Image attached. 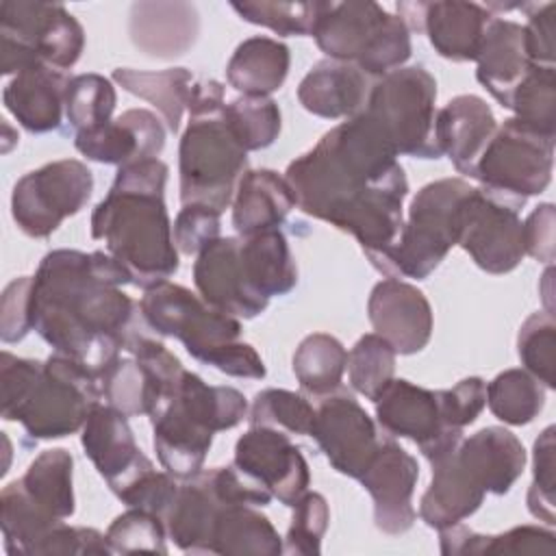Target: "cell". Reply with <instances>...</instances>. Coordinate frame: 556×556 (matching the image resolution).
I'll use <instances>...</instances> for the list:
<instances>
[{
	"mask_svg": "<svg viewBox=\"0 0 556 556\" xmlns=\"http://www.w3.org/2000/svg\"><path fill=\"white\" fill-rule=\"evenodd\" d=\"M495 15L476 2L434 0L421 4L419 30L430 46L447 61H476L484 33Z\"/></svg>",
	"mask_w": 556,
	"mask_h": 556,
	"instance_id": "obj_27",
	"label": "cell"
},
{
	"mask_svg": "<svg viewBox=\"0 0 556 556\" xmlns=\"http://www.w3.org/2000/svg\"><path fill=\"white\" fill-rule=\"evenodd\" d=\"M165 539V519L143 508H128L106 530V543L113 554H167Z\"/></svg>",
	"mask_w": 556,
	"mask_h": 556,
	"instance_id": "obj_49",
	"label": "cell"
},
{
	"mask_svg": "<svg viewBox=\"0 0 556 556\" xmlns=\"http://www.w3.org/2000/svg\"><path fill=\"white\" fill-rule=\"evenodd\" d=\"M519 122L534 130L556 137V72L547 65H534L517 85L508 106Z\"/></svg>",
	"mask_w": 556,
	"mask_h": 556,
	"instance_id": "obj_44",
	"label": "cell"
},
{
	"mask_svg": "<svg viewBox=\"0 0 556 556\" xmlns=\"http://www.w3.org/2000/svg\"><path fill=\"white\" fill-rule=\"evenodd\" d=\"M517 354L528 374L556 389V321L547 311L532 313L519 328Z\"/></svg>",
	"mask_w": 556,
	"mask_h": 556,
	"instance_id": "obj_48",
	"label": "cell"
},
{
	"mask_svg": "<svg viewBox=\"0 0 556 556\" xmlns=\"http://www.w3.org/2000/svg\"><path fill=\"white\" fill-rule=\"evenodd\" d=\"M374 404L378 426L391 437L413 441L430 463L454 452L463 441L460 428L445 426L437 391L393 378Z\"/></svg>",
	"mask_w": 556,
	"mask_h": 556,
	"instance_id": "obj_15",
	"label": "cell"
},
{
	"mask_svg": "<svg viewBox=\"0 0 556 556\" xmlns=\"http://www.w3.org/2000/svg\"><path fill=\"white\" fill-rule=\"evenodd\" d=\"M293 517L282 543V554L317 556L321 552V539L328 530L330 508L321 493H304L293 506Z\"/></svg>",
	"mask_w": 556,
	"mask_h": 556,
	"instance_id": "obj_51",
	"label": "cell"
},
{
	"mask_svg": "<svg viewBox=\"0 0 556 556\" xmlns=\"http://www.w3.org/2000/svg\"><path fill=\"white\" fill-rule=\"evenodd\" d=\"M115 104L117 93L109 78L100 74H78L70 78L65 117L76 132L111 122Z\"/></svg>",
	"mask_w": 556,
	"mask_h": 556,
	"instance_id": "obj_46",
	"label": "cell"
},
{
	"mask_svg": "<svg viewBox=\"0 0 556 556\" xmlns=\"http://www.w3.org/2000/svg\"><path fill=\"white\" fill-rule=\"evenodd\" d=\"M98 374L104 404L124 413L126 417H150L167 402V393L163 391V387L135 356H115Z\"/></svg>",
	"mask_w": 556,
	"mask_h": 556,
	"instance_id": "obj_38",
	"label": "cell"
},
{
	"mask_svg": "<svg viewBox=\"0 0 556 556\" xmlns=\"http://www.w3.org/2000/svg\"><path fill=\"white\" fill-rule=\"evenodd\" d=\"M437 80L424 65L397 67L380 78L369 89L367 111L397 154L415 159H439L437 143Z\"/></svg>",
	"mask_w": 556,
	"mask_h": 556,
	"instance_id": "obj_10",
	"label": "cell"
},
{
	"mask_svg": "<svg viewBox=\"0 0 556 556\" xmlns=\"http://www.w3.org/2000/svg\"><path fill=\"white\" fill-rule=\"evenodd\" d=\"M224 85L195 80L189 96V124L178 146L180 202L224 211L232 204L239 178L248 172V152L224 122Z\"/></svg>",
	"mask_w": 556,
	"mask_h": 556,
	"instance_id": "obj_4",
	"label": "cell"
},
{
	"mask_svg": "<svg viewBox=\"0 0 556 556\" xmlns=\"http://www.w3.org/2000/svg\"><path fill=\"white\" fill-rule=\"evenodd\" d=\"M198 295L213 308L243 319L258 317L269 300L258 295L245 276L241 237H219L208 243L193 263Z\"/></svg>",
	"mask_w": 556,
	"mask_h": 556,
	"instance_id": "obj_19",
	"label": "cell"
},
{
	"mask_svg": "<svg viewBox=\"0 0 556 556\" xmlns=\"http://www.w3.org/2000/svg\"><path fill=\"white\" fill-rule=\"evenodd\" d=\"M74 458L63 447L43 450L20 478L26 493L56 519H70L76 510L74 500Z\"/></svg>",
	"mask_w": 556,
	"mask_h": 556,
	"instance_id": "obj_41",
	"label": "cell"
},
{
	"mask_svg": "<svg viewBox=\"0 0 556 556\" xmlns=\"http://www.w3.org/2000/svg\"><path fill=\"white\" fill-rule=\"evenodd\" d=\"M241 261L250 287L267 300L287 295L298 285V265L280 228L241 237Z\"/></svg>",
	"mask_w": 556,
	"mask_h": 556,
	"instance_id": "obj_35",
	"label": "cell"
},
{
	"mask_svg": "<svg viewBox=\"0 0 556 556\" xmlns=\"http://www.w3.org/2000/svg\"><path fill=\"white\" fill-rule=\"evenodd\" d=\"M528 13V22L523 26L526 52L534 65L554 67V11L556 2H528L521 7Z\"/></svg>",
	"mask_w": 556,
	"mask_h": 556,
	"instance_id": "obj_58",
	"label": "cell"
},
{
	"mask_svg": "<svg viewBox=\"0 0 556 556\" xmlns=\"http://www.w3.org/2000/svg\"><path fill=\"white\" fill-rule=\"evenodd\" d=\"M523 204V198L471 187L458 211L456 245L486 274L502 276L513 271L526 256L523 222L519 217Z\"/></svg>",
	"mask_w": 556,
	"mask_h": 556,
	"instance_id": "obj_12",
	"label": "cell"
},
{
	"mask_svg": "<svg viewBox=\"0 0 556 556\" xmlns=\"http://www.w3.org/2000/svg\"><path fill=\"white\" fill-rule=\"evenodd\" d=\"M545 404V387L526 369L515 367L497 374L486 384L489 410L508 426L530 424Z\"/></svg>",
	"mask_w": 556,
	"mask_h": 556,
	"instance_id": "obj_42",
	"label": "cell"
},
{
	"mask_svg": "<svg viewBox=\"0 0 556 556\" xmlns=\"http://www.w3.org/2000/svg\"><path fill=\"white\" fill-rule=\"evenodd\" d=\"M83 450L109 489L119 495L141 473L152 469V460L141 452L128 426V417L109 404L98 402L80 434Z\"/></svg>",
	"mask_w": 556,
	"mask_h": 556,
	"instance_id": "obj_20",
	"label": "cell"
},
{
	"mask_svg": "<svg viewBox=\"0 0 556 556\" xmlns=\"http://www.w3.org/2000/svg\"><path fill=\"white\" fill-rule=\"evenodd\" d=\"M495 130L497 122L491 106L473 93L456 96L437 111L434 135L441 154H447L452 165L469 178H476L478 161Z\"/></svg>",
	"mask_w": 556,
	"mask_h": 556,
	"instance_id": "obj_23",
	"label": "cell"
},
{
	"mask_svg": "<svg viewBox=\"0 0 556 556\" xmlns=\"http://www.w3.org/2000/svg\"><path fill=\"white\" fill-rule=\"evenodd\" d=\"M232 11L250 24L265 26L282 37H302L313 33L317 2H271V0H245L230 2Z\"/></svg>",
	"mask_w": 556,
	"mask_h": 556,
	"instance_id": "obj_50",
	"label": "cell"
},
{
	"mask_svg": "<svg viewBox=\"0 0 556 556\" xmlns=\"http://www.w3.org/2000/svg\"><path fill=\"white\" fill-rule=\"evenodd\" d=\"M554 426H547L532 450V484L526 495L528 510L534 519L545 521L547 526L556 523V445H554Z\"/></svg>",
	"mask_w": 556,
	"mask_h": 556,
	"instance_id": "obj_52",
	"label": "cell"
},
{
	"mask_svg": "<svg viewBox=\"0 0 556 556\" xmlns=\"http://www.w3.org/2000/svg\"><path fill=\"white\" fill-rule=\"evenodd\" d=\"M213 367L226 376H232V378H252V380H261L265 378L267 369H265V363L263 358L258 356V352L250 345V343H243L241 339L230 343L228 348H224L215 361H213Z\"/></svg>",
	"mask_w": 556,
	"mask_h": 556,
	"instance_id": "obj_60",
	"label": "cell"
},
{
	"mask_svg": "<svg viewBox=\"0 0 556 556\" xmlns=\"http://www.w3.org/2000/svg\"><path fill=\"white\" fill-rule=\"evenodd\" d=\"M67 85L70 78L63 72L50 65H33L7 83L2 102L28 132L41 135L59 130L65 111Z\"/></svg>",
	"mask_w": 556,
	"mask_h": 556,
	"instance_id": "obj_26",
	"label": "cell"
},
{
	"mask_svg": "<svg viewBox=\"0 0 556 556\" xmlns=\"http://www.w3.org/2000/svg\"><path fill=\"white\" fill-rule=\"evenodd\" d=\"M456 456L478 486L493 495H506L526 467L521 441L502 426H486L467 439L463 437Z\"/></svg>",
	"mask_w": 556,
	"mask_h": 556,
	"instance_id": "obj_28",
	"label": "cell"
},
{
	"mask_svg": "<svg viewBox=\"0 0 556 556\" xmlns=\"http://www.w3.org/2000/svg\"><path fill=\"white\" fill-rule=\"evenodd\" d=\"M100 397V374L72 356L54 352L43 361L11 421H20L33 441L63 439L83 430Z\"/></svg>",
	"mask_w": 556,
	"mask_h": 556,
	"instance_id": "obj_9",
	"label": "cell"
},
{
	"mask_svg": "<svg viewBox=\"0 0 556 556\" xmlns=\"http://www.w3.org/2000/svg\"><path fill=\"white\" fill-rule=\"evenodd\" d=\"M311 35L326 59L354 63L369 78L404 67L413 52L406 22L371 0L317 2Z\"/></svg>",
	"mask_w": 556,
	"mask_h": 556,
	"instance_id": "obj_6",
	"label": "cell"
},
{
	"mask_svg": "<svg viewBox=\"0 0 556 556\" xmlns=\"http://www.w3.org/2000/svg\"><path fill=\"white\" fill-rule=\"evenodd\" d=\"M441 417L450 428H465L478 419L486 406V382L478 376L463 378L452 389L437 391Z\"/></svg>",
	"mask_w": 556,
	"mask_h": 556,
	"instance_id": "obj_54",
	"label": "cell"
},
{
	"mask_svg": "<svg viewBox=\"0 0 556 556\" xmlns=\"http://www.w3.org/2000/svg\"><path fill=\"white\" fill-rule=\"evenodd\" d=\"M469 191L463 178L424 185L408 206L395 245L374 267L387 278H428L458 241V211Z\"/></svg>",
	"mask_w": 556,
	"mask_h": 556,
	"instance_id": "obj_7",
	"label": "cell"
},
{
	"mask_svg": "<svg viewBox=\"0 0 556 556\" xmlns=\"http://www.w3.org/2000/svg\"><path fill=\"white\" fill-rule=\"evenodd\" d=\"M476 63H478V70H476L478 83L504 109H508L513 91L526 78V74L534 67V63L528 59V52H526L523 26L513 20H504L495 15L484 33Z\"/></svg>",
	"mask_w": 556,
	"mask_h": 556,
	"instance_id": "obj_29",
	"label": "cell"
},
{
	"mask_svg": "<svg viewBox=\"0 0 556 556\" xmlns=\"http://www.w3.org/2000/svg\"><path fill=\"white\" fill-rule=\"evenodd\" d=\"M76 150L104 165H128L132 161L159 159L165 148V126L146 109H128L119 117L74 135Z\"/></svg>",
	"mask_w": 556,
	"mask_h": 556,
	"instance_id": "obj_22",
	"label": "cell"
},
{
	"mask_svg": "<svg viewBox=\"0 0 556 556\" xmlns=\"http://www.w3.org/2000/svg\"><path fill=\"white\" fill-rule=\"evenodd\" d=\"M397 156L380 124L361 111L291 161L285 180L306 215L350 232L374 265L404 226L408 180Z\"/></svg>",
	"mask_w": 556,
	"mask_h": 556,
	"instance_id": "obj_1",
	"label": "cell"
},
{
	"mask_svg": "<svg viewBox=\"0 0 556 556\" xmlns=\"http://www.w3.org/2000/svg\"><path fill=\"white\" fill-rule=\"evenodd\" d=\"M291 367L302 391L315 397H326L341 389L348 352L337 337L328 332H313L295 348Z\"/></svg>",
	"mask_w": 556,
	"mask_h": 556,
	"instance_id": "obj_40",
	"label": "cell"
},
{
	"mask_svg": "<svg viewBox=\"0 0 556 556\" xmlns=\"http://www.w3.org/2000/svg\"><path fill=\"white\" fill-rule=\"evenodd\" d=\"M358 480L374 500V523L380 532L404 534L413 528L417 519L413 493L419 480V465L413 454L391 439L380 441Z\"/></svg>",
	"mask_w": 556,
	"mask_h": 556,
	"instance_id": "obj_18",
	"label": "cell"
},
{
	"mask_svg": "<svg viewBox=\"0 0 556 556\" xmlns=\"http://www.w3.org/2000/svg\"><path fill=\"white\" fill-rule=\"evenodd\" d=\"M224 122L245 152L265 150L280 135V109L271 98L241 96L224 106Z\"/></svg>",
	"mask_w": 556,
	"mask_h": 556,
	"instance_id": "obj_43",
	"label": "cell"
},
{
	"mask_svg": "<svg viewBox=\"0 0 556 556\" xmlns=\"http://www.w3.org/2000/svg\"><path fill=\"white\" fill-rule=\"evenodd\" d=\"M167 172L161 159L117 167L106 198L91 213V237L104 241L130 285L143 291L178 271V250L163 200Z\"/></svg>",
	"mask_w": 556,
	"mask_h": 556,
	"instance_id": "obj_3",
	"label": "cell"
},
{
	"mask_svg": "<svg viewBox=\"0 0 556 556\" xmlns=\"http://www.w3.org/2000/svg\"><path fill=\"white\" fill-rule=\"evenodd\" d=\"M39 361L33 358H20L11 352H2L0 356V389H2V419L11 421L17 406L24 402L26 393L30 391L33 382L37 380L41 371Z\"/></svg>",
	"mask_w": 556,
	"mask_h": 556,
	"instance_id": "obj_57",
	"label": "cell"
},
{
	"mask_svg": "<svg viewBox=\"0 0 556 556\" xmlns=\"http://www.w3.org/2000/svg\"><path fill=\"white\" fill-rule=\"evenodd\" d=\"M295 206L285 176L274 169H248L232 195V226L239 237L280 228Z\"/></svg>",
	"mask_w": 556,
	"mask_h": 556,
	"instance_id": "obj_31",
	"label": "cell"
},
{
	"mask_svg": "<svg viewBox=\"0 0 556 556\" xmlns=\"http://www.w3.org/2000/svg\"><path fill=\"white\" fill-rule=\"evenodd\" d=\"M219 211L204 204H182L172 226L176 250L198 256L208 243L219 239Z\"/></svg>",
	"mask_w": 556,
	"mask_h": 556,
	"instance_id": "obj_53",
	"label": "cell"
},
{
	"mask_svg": "<svg viewBox=\"0 0 556 556\" xmlns=\"http://www.w3.org/2000/svg\"><path fill=\"white\" fill-rule=\"evenodd\" d=\"M441 554L445 556H476V554H497V556H523L556 554V534L541 526H517L502 534H478L463 521L439 530Z\"/></svg>",
	"mask_w": 556,
	"mask_h": 556,
	"instance_id": "obj_34",
	"label": "cell"
},
{
	"mask_svg": "<svg viewBox=\"0 0 556 556\" xmlns=\"http://www.w3.org/2000/svg\"><path fill=\"white\" fill-rule=\"evenodd\" d=\"M91 191L93 174L83 161L46 163L15 182L11 193L13 222L24 235L46 239L89 202Z\"/></svg>",
	"mask_w": 556,
	"mask_h": 556,
	"instance_id": "obj_13",
	"label": "cell"
},
{
	"mask_svg": "<svg viewBox=\"0 0 556 556\" xmlns=\"http://www.w3.org/2000/svg\"><path fill=\"white\" fill-rule=\"evenodd\" d=\"M432 480L419 502L426 526L443 530L471 517L484 502V489L458 463L456 450L432 460Z\"/></svg>",
	"mask_w": 556,
	"mask_h": 556,
	"instance_id": "obj_30",
	"label": "cell"
},
{
	"mask_svg": "<svg viewBox=\"0 0 556 556\" xmlns=\"http://www.w3.org/2000/svg\"><path fill=\"white\" fill-rule=\"evenodd\" d=\"M224 502L208 484L204 469L182 480L165 515L167 536L187 554H213V528Z\"/></svg>",
	"mask_w": 556,
	"mask_h": 556,
	"instance_id": "obj_32",
	"label": "cell"
},
{
	"mask_svg": "<svg viewBox=\"0 0 556 556\" xmlns=\"http://www.w3.org/2000/svg\"><path fill=\"white\" fill-rule=\"evenodd\" d=\"M139 313L150 330L178 339L185 350L204 365H213L224 348L241 339L237 317L208 306L187 287L169 280L143 291Z\"/></svg>",
	"mask_w": 556,
	"mask_h": 556,
	"instance_id": "obj_11",
	"label": "cell"
},
{
	"mask_svg": "<svg viewBox=\"0 0 556 556\" xmlns=\"http://www.w3.org/2000/svg\"><path fill=\"white\" fill-rule=\"evenodd\" d=\"M178 482L167 471H156L154 467L141 473L128 489H124L117 497L128 508H143L165 519L174 497L178 493Z\"/></svg>",
	"mask_w": 556,
	"mask_h": 556,
	"instance_id": "obj_55",
	"label": "cell"
},
{
	"mask_svg": "<svg viewBox=\"0 0 556 556\" xmlns=\"http://www.w3.org/2000/svg\"><path fill=\"white\" fill-rule=\"evenodd\" d=\"M369 89V76L354 63L321 59L300 80L298 100L317 117L350 119L365 109Z\"/></svg>",
	"mask_w": 556,
	"mask_h": 556,
	"instance_id": "obj_25",
	"label": "cell"
},
{
	"mask_svg": "<svg viewBox=\"0 0 556 556\" xmlns=\"http://www.w3.org/2000/svg\"><path fill=\"white\" fill-rule=\"evenodd\" d=\"M111 78L128 93L150 102L167 124L172 132H178L182 113L189 104L193 76L185 67H169L159 72L117 67Z\"/></svg>",
	"mask_w": 556,
	"mask_h": 556,
	"instance_id": "obj_37",
	"label": "cell"
},
{
	"mask_svg": "<svg viewBox=\"0 0 556 556\" xmlns=\"http://www.w3.org/2000/svg\"><path fill=\"white\" fill-rule=\"evenodd\" d=\"M319 400L308 437L315 439L332 469L358 480L380 445L376 424L345 391Z\"/></svg>",
	"mask_w": 556,
	"mask_h": 556,
	"instance_id": "obj_16",
	"label": "cell"
},
{
	"mask_svg": "<svg viewBox=\"0 0 556 556\" xmlns=\"http://www.w3.org/2000/svg\"><path fill=\"white\" fill-rule=\"evenodd\" d=\"M122 285L130 276L109 252H48L33 276V330L54 352L100 371L135 330L139 306Z\"/></svg>",
	"mask_w": 556,
	"mask_h": 556,
	"instance_id": "obj_2",
	"label": "cell"
},
{
	"mask_svg": "<svg viewBox=\"0 0 556 556\" xmlns=\"http://www.w3.org/2000/svg\"><path fill=\"white\" fill-rule=\"evenodd\" d=\"M48 510H43L22 486L20 480L9 482L0 491V528L4 539V549L11 556L30 554L39 543L61 523Z\"/></svg>",
	"mask_w": 556,
	"mask_h": 556,
	"instance_id": "obj_39",
	"label": "cell"
},
{
	"mask_svg": "<svg viewBox=\"0 0 556 556\" xmlns=\"http://www.w3.org/2000/svg\"><path fill=\"white\" fill-rule=\"evenodd\" d=\"M556 137L508 117L497 126L476 167V180L491 191L528 200L543 193L552 182Z\"/></svg>",
	"mask_w": 556,
	"mask_h": 556,
	"instance_id": "obj_14",
	"label": "cell"
},
{
	"mask_svg": "<svg viewBox=\"0 0 556 556\" xmlns=\"http://www.w3.org/2000/svg\"><path fill=\"white\" fill-rule=\"evenodd\" d=\"M213 554L278 556L282 554V539L254 506L224 504L213 528Z\"/></svg>",
	"mask_w": 556,
	"mask_h": 556,
	"instance_id": "obj_36",
	"label": "cell"
},
{
	"mask_svg": "<svg viewBox=\"0 0 556 556\" xmlns=\"http://www.w3.org/2000/svg\"><path fill=\"white\" fill-rule=\"evenodd\" d=\"M369 321L395 354H417L432 337V308L428 298L400 278L380 280L367 300Z\"/></svg>",
	"mask_w": 556,
	"mask_h": 556,
	"instance_id": "obj_21",
	"label": "cell"
},
{
	"mask_svg": "<svg viewBox=\"0 0 556 556\" xmlns=\"http://www.w3.org/2000/svg\"><path fill=\"white\" fill-rule=\"evenodd\" d=\"M350 387L376 402L384 387L393 380L395 350L376 332L363 334L348 352Z\"/></svg>",
	"mask_w": 556,
	"mask_h": 556,
	"instance_id": "obj_45",
	"label": "cell"
},
{
	"mask_svg": "<svg viewBox=\"0 0 556 556\" xmlns=\"http://www.w3.org/2000/svg\"><path fill=\"white\" fill-rule=\"evenodd\" d=\"M554 224L556 211L552 202L539 204L523 222V252L532 258L552 265L556 254V239H554Z\"/></svg>",
	"mask_w": 556,
	"mask_h": 556,
	"instance_id": "obj_59",
	"label": "cell"
},
{
	"mask_svg": "<svg viewBox=\"0 0 556 556\" xmlns=\"http://www.w3.org/2000/svg\"><path fill=\"white\" fill-rule=\"evenodd\" d=\"M232 465L289 508L311 482L308 463L300 447L291 443L287 432L267 426H250L237 439Z\"/></svg>",
	"mask_w": 556,
	"mask_h": 556,
	"instance_id": "obj_17",
	"label": "cell"
},
{
	"mask_svg": "<svg viewBox=\"0 0 556 556\" xmlns=\"http://www.w3.org/2000/svg\"><path fill=\"white\" fill-rule=\"evenodd\" d=\"M200 33V15L191 2H135L128 35L137 50L154 59L189 52Z\"/></svg>",
	"mask_w": 556,
	"mask_h": 556,
	"instance_id": "obj_24",
	"label": "cell"
},
{
	"mask_svg": "<svg viewBox=\"0 0 556 556\" xmlns=\"http://www.w3.org/2000/svg\"><path fill=\"white\" fill-rule=\"evenodd\" d=\"M33 276L11 280L0 298V337L4 343H17L33 330L30 319Z\"/></svg>",
	"mask_w": 556,
	"mask_h": 556,
	"instance_id": "obj_56",
	"label": "cell"
},
{
	"mask_svg": "<svg viewBox=\"0 0 556 556\" xmlns=\"http://www.w3.org/2000/svg\"><path fill=\"white\" fill-rule=\"evenodd\" d=\"M248 415V400L226 384H206L198 374L182 371L176 391L150 415L154 452L161 467L176 480L202 471L213 434L239 426Z\"/></svg>",
	"mask_w": 556,
	"mask_h": 556,
	"instance_id": "obj_5",
	"label": "cell"
},
{
	"mask_svg": "<svg viewBox=\"0 0 556 556\" xmlns=\"http://www.w3.org/2000/svg\"><path fill=\"white\" fill-rule=\"evenodd\" d=\"M250 426H267L287 434H311L315 408L311 402L287 389H263L254 395L250 413Z\"/></svg>",
	"mask_w": 556,
	"mask_h": 556,
	"instance_id": "obj_47",
	"label": "cell"
},
{
	"mask_svg": "<svg viewBox=\"0 0 556 556\" xmlns=\"http://www.w3.org/2000/svg\"><path fill=\"white\" fill-rule=\"evenodd\" d=\"M289 65L291 52L282 41L256 35L235 48L226 65V80L243 96L269 98L287 80Z\"/></svg>",
	"mask_w": 556,
	"mask_h": 556,
	"instance_id": "obj_33",
	"label": "cell"
},
{
	"mask_svg": "<svg viewBox=\"0 0 556 556\" xmlns=\"http://www.w3.org/2000/svg\"><path fill=\"white\" fill-rule=\"evenodd\" d=\"M85 48L78 20L56 2H0V72L20 74L33 65L70 70Z\"/></svg>",
	"mask_w": 556,
	"mask_h": 556,
	"instance_id": "obj_8",
	"label": "cell"
}]
</instances>
